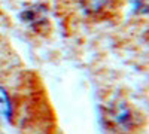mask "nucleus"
Instances as JSON below:
<instances>
[{
  "label": "nucleus",
  "mask_w": 149,
  "mask_h": 134,
  "mask_svg": "<svg viewBox=\"0 0 149 134\" xmlns=\"http://www.w3.org/2000/svg\"><path fill=\"white\" fill-rule=\"evenodd\" d=\"M136 8L139 12L149 14V0H136Z\"/></svg>",
  "instance_id": "4"
},
{
  "label": "nucleus",
  "mask_w": 149,
  "mask_h": 134,
  "mask_svg": "<svg viewBox=\"0 0 149 134\" xmlns=\"http://www.w3.org/2000/svg\"><path fill=\"white\" fill-rule=\"evenodd\" d=\"M106 118H107V122L112 125V128H115L116 131L121 133L131 131V128L134 127V115L131 109L122 103L110 106L106 113Z\"/></svg>",
  "instance_id": "1"
},
{
  "label": "nucleus",
  "mask_w": 149,
  "mask_h": 134,
  "mask_svg": "<svg viewBox=\"0 0 149 134\" xmlns=\"http://www.w3.org/2000/svg\"><path fill=\"white\" fill-rule=\"evenodd\" d=\"M10 110H12V106H10V100L6 94V91L3 88H0V113H2L6 119L10 118Z\"/></svg>",
  "instance_id": "3"
},
{
  "label": "nucleus",
  "mask_w": 149,
  "mask_h": 134,
  "mask_svg": "<svg viewBox=\"0 0 149 134\" xmlns=\"http://www.w3.org/2000/svg\"><path fill=\"white\" fill-rule=\"evenodd\" d=\"M81 8L88 17L103 19L118 9L119 0H79Z\"/></svg>",
  "instance_id": "2"
}]
</instances>
